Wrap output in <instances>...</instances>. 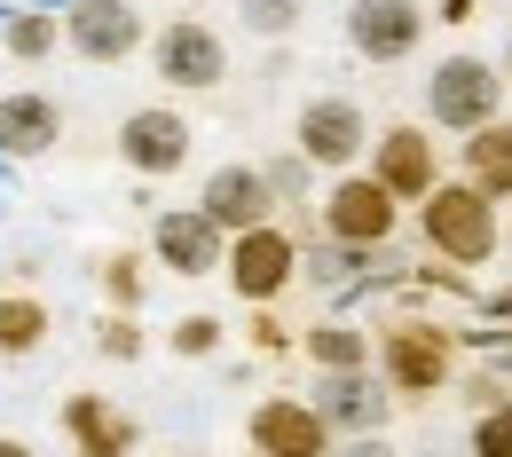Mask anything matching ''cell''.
Returning <instances> with one entry per match:
<instances>
[{
    "instance_id": "obj_6",
    "label": "cell",
    "mask_w": 512,
    "mask_h": 457,
    "mask_svg": "<svg viewBox=\"0 0 512 457\" xmlns=\"http://www.w3.org/2000/svg\"><path fill=\"white\" fill-rule=\"evenodd\" d=\"M292 142L308 150V166L331 182V174L371 166V142H379V127L363 119V103H355V95H308V103H300V119H292Z\"/></svg>"
},
{
    "instance_id": "obj_18",
    "label": "cell",
    "mask_w": 512,
    "mask_h": 457,
    "mask_svg": "<svg viewBox=\"0 0 512 457\" xmlns=\"http://www.w3.org/2000/svg\"><path fill=\"white\" fill-rule=\"evenodd\" d=\"M300 355L323 371H379V324H363V316H316V324H300Z\"/></svg>"
},
{
    "instance_id": "obj_21",
    "label": "cell",
    "mask_w": 512,
    "mask_h": 457,
    "mask_svg": "<svg viewBox=\"0 0 512 457\" xmlns=\"http://www.w3.org/2000/svg\"><path fill=\"white\" fill-rule=\"evenodd\" d=\"M0 48H8L16 64H48V56L64 48V8H32V0L0 8Z\"/></svg>"
},
{
    "instance_id": "obj_24",
    "label": "cell",
    "mask_w": 512,
    "mask_h": 457,
    "mask_svg": "<svg viewBox=\"0 0 512 457\" xmlns=\"http://www.w3.org/2000/svg\"><path fill=\"white\" fill-rule=\"evenodd\" d=\"M221 347H229V324H221L213 308H190V316L166 324V355H182V363H213Z\"/></svg>"
},
{
    "instance_id": "obj_17",
    "label": "cell",
    "mask_w": 512,
    "mask_h": 457,
    "mask_svg": "<svg viewBox=\"0 0 512 457\" xmlns=\"http://www.w3.org/2000/svg\"><path fill=\"white\" fill-rule=\"evenodd\" d=\"M64 142V103L40 95V87H8L0 95V158L8 166H32Z\"/></svg>"
},
{
    "instance_id": "obj_34",
    "label": "cell",
    "mask_w": 512,
    "mask_h": 457,
    "mask_svg": "<svg viewBox=\"0 0 512 457\" xmlns=\"http://www.w3.org/2000/svg\"><path fill=\"white\" fill-rule=\"evenodd\" d=\"M166 457H197V450H166Z\"/></svg>"
},
{
    "instance_id": "obj_3",
    "label": "cell",
    "mask_w": 512,
    "mask_h": 457,
    "mask_svg": "<svg viewBox=\"0 0 512 457\" xmlns=\"http://www.w3.org/2000/svg\"><path fill=\"white\" fill-rule=\"evenodd\" d=\"M505 95H512L505 64H489L481 48H449L442 64L426 71V127L465 142V134H481V127L505 119Z\"/></svg>"
},
{
    "instance_id": "obj_4",
    "label": "cell",
    "mask_w": 512,
    "mask_h": 457,
    "mask_svg": "<svg viewBox=\"0 0 512 457\" xmlns=\"http://www.w3.org/2000/svg\"><path fill=\"white\" fill-rule=\"evenodd\" d=\"M402 197L386 190L371 166H355V174H331L316 197V237L331 245H355V253H386L394 237H402Z\"/></svg>"
},
{
    "instance_id": "obj_12",
    "label": "cell",
    "mask_w": 512,
    "mask_h": 457,
    "mask_svg": "<svg viewBox=\"0 0 512 457\" xmlns=\"http://www.w3.org/2000/svg\"><path fill=\"white\" fill-rule=\"evenodd\" d=\"M371 174H379V182H386L394 197H402L410 213H418V205H426V197H434V190L449 182V166H442V142H434V127H426V119H418V127H410V119L379 127V142H371Z\"/></svg>"
},
{
    "instance_id": "obj_2",
    "label": "cell",
    "mask_w": 512,
    "mask_h": 457,
    "mask_svg": "<svg viewBox=\"0 0 512 457\" xmlns=\"http://www.w3.org/2000/svg\"><path fill=\"white\" fill-rule=\"evenodd\" d=\"M457 331L442 324V316H394V324H379V379L394 387V402L402 410H418V402H434V394L457 387Z\"/></svg>"
},
{
    "instance_id": "obj_1",
    "label": "cell",
    "mask_w": 512,
    "mask_h": 457,
    "mask_svg": "<svg viewBox=\"0 0 512 457\" xmlns=\"http://www.w3.org/2000/svg\"><path fill=\"white\" fill-rule=\"evenodd\" d=\"M410 221H418L426 261L457 268V276H473V268H489L497 253H505V205L481 190V182H465V174H449Z\"/></svg>"
},
{
    "instance_id": "obj_27",
    "label": "cell",
    "mask_w": 512,
    "mask_h": 457,
    "mask_svg": "<svg viewBox=\"0 0 512 457\" xmlns=\"http://www.w3.org/2000/svg\"><path fill=\"white\" fill-rule=\"evenodd\" d=\"M237 24L253 40H292L300 32V0H237Z\"/></svg>"
},
{
    "instance_id": "obj_29",
    "label": "cell",
    "mask_w": 512,
    "mask_h": 457,
    "mask_svg": "<svg viewBox=\"0 0 512 457\" xmlns=\"http://www.w3.org/2000/svg\"><path fill=\"white\" fill-rule=\"evenodd\" d=\"M331 457H402V450H394V434H355V442H339Z\"/></svg>"
},
{
    "instance_id": "obj_15",
    "label": "cell",
    "mask_w": 512,
    "mask_h": 457,
    "mask_svg": "<svg viewBox=\"0 0 512 457\" xmlns=\"http://www.w3.org/2000/svg\"><path fill=\"white\" fill-rule=\"evenodd\" d=\"M308 394H316V410L331 418V434H339V442H355V434H386V426H394V410H402L379 371H323Z\"/></svg>"
},
{
    "instance_id": "obj_25",
    "label": "cell",
    "mask_w": 512,
    "mask_h": 457,
    "mask_svg": "<svg viewBox=\"0 0 512 457\" xmlns=\"http://www.w3.org/2000/svg\"><path fill=\"white\" fill-rule=\"evenodd\" d=\"M95 355H103V363H142V355H150L142 316H111V308H103V316H95Z\"/></svg>"
},
{
    "instance_id": "obj_26",
    "label": "cell",
    "mask_w": 512,
    "mask_h": 457,
    "mask_svg": "<svg viewBox=\"0 0 512 457\" xmlns=\"http://www.w3.org/2000/svg\"><path fill=\"white\" fill-rule=\"evenodd\" d=\"M245 347L268 355V363H284V355H300V331L284 324L276 308H245Z\"/></svg>"
},
{
    "instance_id": "obj_35",
    "label": "cell",
    "mask_w": 512,
    "mask_h": 457,
    "mask_svg": "<svg viewBox=\"0 0 512 457\" xmlns=\"http://www.w3.org/2000/svg\"><path fill=\"white\" fill-rule=\"evenodd\" d=\"M426 457H442V450H426Z\"/></svg>"
},
{
    "instance_id": "obj_28",
    "label": "cell",
    "mask_w": 512,
    "mask_h": 457,
    "mask_svg": "<svg viewBox=\"0 0 512 457\" xmlns=\"http://www.w3.org/2000/svg\"><path fill=\"white\" fill-rule=\"evenodd\" d=\"M465 457H512V394L497 410H473V426H465Z\"/></svg>"
},
{
    "instance_id": "obj_31",
    "label": "cell",
    "mask_w": 512,
    "mask_h": 457,
    "mask_svg": "<svg viewBox=\"0 0 512 457\" xmlns=\"http://www.w3.org/2000/svg\"><path fill=\"white\" fill-rule=\"evenodd\" d=\"M434 24H473V0H434Z\"/></svg>"
},
{
    "instance_id": "obj_20",
    "label": "cell",
    "mask_w": 512,
    "mask_h": 457,
    "mask_svg": "<svg viewBox=\"0 0 512 457\" xmlns=\"http://www.w3.org/2000/svg\"><path fill=\"white\" fill-rule=\"evenodd\" d=\"M457 174H465V182H481L497 205H512V119L465 134V142H457Z\"/></svg>"
},
{
    "instance_id": "obj_32",
    "label": "cell",
    "mask_w": 512,
    "mask_h": 457,
    "mask_svg": "<svg viewBox=\"0 0 512 457\" xmlns=\"http://www.w3.org/2000/svg\"><path fill=\"white\" fill-rule=\"evenodd\" d=\"M0 457H32V450H24V442H8V434H0Z\"/></svg>"
},
{
    "instance_id": "obj_13",
    "label": "cell",
    "mask_w": 512,
    "mask_h": 457,
    "mask_svg": "<svg viewBox=\"0 0 512 457\" xmlns=\"http://www.w3.org/2000/svg\"><path fill=\"white\" fill-rule=\"evenodd\" d=\"M150 261L166 268V276H221L229 268V237L213 229V213L205 205H158L150 213Z\"/></svg>"
},
{
    "instance_id": "obj_33",
    "label": "cell",
    "mask_w": 512,
    "mask_h": 457,
    "mask_svg": "<svg viewBox=\"0 0 512 457\" xmlns=\"http://www.w3.org/2000/svg\"><path fill=\"white\" fill-rule=\"evenodd\" d=\"M497 64H505V79H512V24H505V56H497Z\"/></svg>"
},
{
    "instance_id": "obj_19",
    "label": "cell",
    "mask_w": 512,
    "mask_h": 457,
    "mask_svg": "<svg viewBox=\"0 0 512 457\" xmlns=\"http://www.w3.org/2000/svg\"><path fill=\"white\" fill-rule=\"evenodd\" d=\"M150 245H111V253H95V300L111 308V316H142L150 308Z\"/></svg>"
},
{
    "instance_id": "obj_14",
    "label": "cell",
    "mask_w": 512,
    "mask_h": 457,
    "mask_svg": "<svg viewBox=\"0 0 512 457\" xmlns=\"http://www.w3.org/2000/svg\"><path fill=\"white\" fill-rule=\"evenodd\" d=\"M64 48L79 64H127V56H150V24H142L134 0H71Z\"/></svg>"
},
{
    "instance_id": "obj_22",
    "label": "cell",
    "mask_w": 512,
    "mask_h": 457,
    "mask_svg": "<svg viewBox=\"0 0 512 457\" xmlns=\"http://www.w3.org/2000/svg\"><path fill=\"white\" fill-rule=\"evenodd\" d=\"M40 347H48V300L32 284L0 292V363H32Z\"/></svg>"
},
{
    "instance_id": "obj_11",
    "label": "cell",
    "mask_w": 512,
    "mask_h": 457,
    "mask_svg": "<svg viewBox=\"0 0 512 457\" xmlns=\"http://www.w3.org/2000/svg\"><path fill=\"white\" fill-rule=\"evenodd\" d=\"M197 205L213 213V229H221V237H245V229L284 221V197H276V182H268V166H260V158H221V166L197 182Z\"/></svg>"
},
{
    "instance_id": "obj_9",
    "label": "cell",
    "mask_w": 512,
    "mask_h": 457,
    "mask_svg": "<svg viewBox=\"0 0 512 457\" xmlns=\"http://www.w3.org/2000/svg\"><path fill=\"white\" fill-rule=\"evenodd\" d=\"M150 71H158V87H174V95H205V87H221V79H229V40H221V24H205V16H174V24H158V40H150Z\"/></svg>"
},
{
    "instance_id": "obj_10",
    "label": "cell",
    "mask_w": 512,
    "mask_h": 457,
    "mask_svg": "<svg viewBox=\"0 0 512 457\" xmlns=\"http://www.w3.org/2000/svg\"><path fill=\"white\" fill-rule=\"evenodd\" d=\"M245 450L253 457H331L339 434L316 410V394H260L245 410Z\"/></svg>"
},
{
    "instance_id": "obj_7",
    "label": "cell",
    "mask_w": 512,
    "mask_h": 457,
    "mask_svg": "<svg viewBox=\"0 0 512 457\" xmlns=\"http://www.w3.org/2000/svg\"><path fill=\"white\" fill-rule=\"evenodd\" d=\"M426 24H434V8H426V0H347L339 40H347V56H355V64L394 71V64H410V56H418Z\"/></svg>"
},
{
    "instance_id": "obj_16",
    "label": "cell",
    "mask_w": 512,
    "mask_h": 457,
    "mask_svg": "<svg viewBox=\"0 0 512 457\" xmlns=\"http://www.w3.org/2000/svg\"><path fill=\"white\" fill-rule=\"evenodd\" d=\"M56 426H64L71 457H142V418L119 410L111 394H64Z\"/></svg>"
},
{
    "instance_id": "obj_8",
    "label": "cell",
    "mask_w": 512,
    "mask_h": 457,
    "mask_svg": "<svg viewBox=\"0 0 512 457\" xmlns=\"http://www.w3.org/2000/svg\"><path fill=\"white\" fill-rule=\"evenodd\" d=\"M190 150H197V127H190V111H174V103H134L119 119V166L134 182H174L190 166Z\"/></svg>"
},
{
    "instance_id": "obj_5",
    "label": "cell",
    "mask_w": 512,
    "mask_h": 457,
    "mask_svg": "<svg viewBox=\"0 0 512 457\" xmlns=\"http://www.w3.org/2000/svg\"><path fill=\"white\" fill-rule=\"evenodd\" d=\"M300 268H308V245H300V229L268 221V229H245V237H229V268H221V284H229L245 308H284V292L300 284Z\"/></svg>"
},
{
    "instance_id": "obj_30",
    "label": "cell",
    "mask_w": 512,
    "mask_h": 457,
    "mask_svg": "<svg viewBox=\"0 0 512 457\" xmlns=\"http://www.w3.org/2000/svg\"><path fill=\"white\" fill-rule=\"evenodd\" d=\"M481 316H489V324H512V284H497V292L481 300Z\"/></svg>"
},
{
    "instance_id": "obj_23",
    "label": "cell",
    "mask_w": 512,
    "mask_h": 457,
    "mask_svg": "<svg viewBox=\"0 0 512 457\" xmlns=\"http://www.w3.org/2000/svg\"><path fill=\"white\" fill-rule=\"evenodd\" d=\"M260 166H268V182H276V197H284V213H300V205H316V197H323V174L308 166L300 142H276Z\"/></svg>"
}]
</instances>
